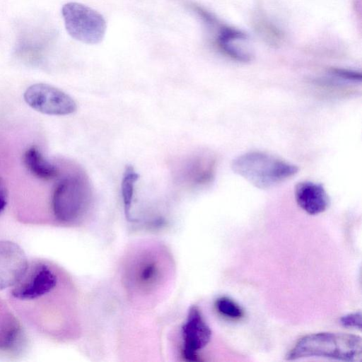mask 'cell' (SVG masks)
Wrapping results in <instances>:
<instances>
[{"instance_id": "6da1fadb", "label": "cell", "mask_w": 362, "mask_h": 362, "mask_svg": "<svg viewBox=\"0 0 362 362\" xmlns=\"http://www.w3.org/2000/svg\"><path fill=\"white\" fill-rule=\"evenodd\" d=\"M8 303L22 322L55 341L74 339L76 295L68 274L47 259L29 261L26 271L8 289Z\"/></svg>"}, {"instance_id": "7a4b0ae2", "label": "cell", "mask_w": 362, "mask_h": 362, "mask_svg": "<svg viewBox=\"0 0 362 362\" xmlns=\"http://www.w3.org/2000/svg\"><path fill=\"white\" fill-rule=\"evenodd\" d=\"M92 199L85 173L76 171L62 177L54 187L49 201V224L75 226L86 216Z\"/></svg>"}, {"instance_id": "3957f363", "label": "cell", "mask_w": 362, "mask_h": 362, "mask_svg": "<svg viewBox=\"0 0 362 362\" xmlns=\"http://www.w3.org/2000/svg\"><path fill=\"white\" fill-rule=\"evenodd\" d=\"M310 357L360 362L362 359L361 337L344 332L309 334L300 338L286 355L289 361Z\"/></svg>"}, {"instance_id": "277c9868", "label": "cell", "mask_w": 362, "mask_h": 362, "mask_svg": "<svg viewBox=\"0 0 362 362\" xmlns=\"http://www.w3.org/2000/svg\"><path fill=\"white\" fill-rule=\"evenodd\" d=\"M231 168L259 189L275 186L295 175L298 167L272 154L250 151L236 157Z\"/></svg>"}, {"instance_id": "5b68a950", "label": "cell", "mask_w": 362, "mask_h": 362, "mask_svg": "<svg viewBox=\"0 0 362 362\" xmlns=\"http://www.w3.org/2000/svg\"><path fill=\"white\" fill-rule=\"evenodd\" d=\"M65 28L69 35L79 42L95 45L105 34L106 22L95 9L78 2H69L62 8Z\"/></svg>"}, {"instance_id": "8992f818", "label": "cell", "mask_w": 362, "mask_h": 362, "mask_svg": "<svg viewBox=\"0 0 362 362\" xmlns=\"http://www.w3.org/2000/svg\"><path fill=\"white\" fill-rule=\"evenodd\" d=\"M29 346L23 324L11 306L0 298V356L9 358L23 356Z\"/></svg>"}, {"instance_id": "52a82bcc", "label": "cell", "mask_w": 362, "mask_h": 362, "mask_svg": "<svg viewBox=\"0 0 362 362\" xmlns=\"http://www.w3.org/2000/svg\"><path fill=\"white\" fill-rule=\"evenodd\" d=\"M23 97L32 108L49 115H70L76 110V104L71 96L46 83L31 85L25 90Z\"/></svg>"}, {"instance_id": "ba28073f", "label": "cell", "mask_w": 362, "mask_h": 362, "mask_svg": "<svg viewBox=\"0 0 362 362\" xmlns=\"http://www.w3.org/2000/svg\"><path fill=\"white\" fill-rule=\"evenodd\" d=\"M182 354L187 361H199L198 352L210 341L211 330L206 322L200 310L192 306L182 327Z\"/></svg>"}, {"instance_id": "9c48e42d", "label": "cell", "mask_w": 362, "mask_h": 362, "mask_svg": "<svg viewBox=\"0 0 362 362\" xmlns=\"http://www.w3.org/2000/svg\"><path fill=\"white\" fill-rule=\"evenodd\" d=\"M29 260L16 243L0 240V291L16 285L26 271Z\"/></svg>"}, {"instance_id": "30bf717a", "label": "cell", "mask_w": 362, "mask_h": 362, "mask_svg": "<svg viewBox=\"0 0 362 362\" xmlns=\"http://www.w3.org/2000/svg\"><path fill=\"white\" fill-rule=\"evenodd\" d=\"M295 198L298 205L310 215L324 212L329 204V198L324 187L310 181H303L296 185Z\"/></svg>"}, {"instance_id": "8fae6325", "label": "cell", "mask_w": 362, "mask_h": 362, "mask_svg": "<svg viewBox=\"0 0 362 362\" xmlns=\"http://www.w3.org/2000/svg\"><path fill=\"white\" fill-rule=\"evenodd\" d=\"M133 266V265H132ZM129 276L132 280L131 284L136 289L149 291L156 287L161 280V264L153 255H142L140 259H136Z\"/></svg>"}, {"instance_id": "7c38bea8", "label": "cell", "mask_w": 362, "mask_h": 362, "mask_svg": "<svg viewBox=\"0 0 362 362\" xmlns=\"http://www.w3.org/2000/svg\"><path fill=\"white\" fill-rule=\"evenodd\" d=\"M218 44L226 54L236 61L248 62L252 57L247 37L238 30L229 28L223 30L218 35Z\"/></svg>"}, {"instance_id": "4fadbf2b", "label": "cell", "mask_w": 362, "mask_h": 362, "mask_svg": "<svg viewBox=\"0 0 362 362\" xmlns=\"http://www.w3.org/2000/svg\"><path fill=\"white\" fill-rule=\"evenodd\" d=\"M216 160L208 153L198 154L190 158L184 167V175L195 185L210 183L215 174Z\"/></svg>"}, {"instance_id": "5bb4252c", "label": "cell", "mask_w": 362, "mask_h": 362, "mask_svg": "<svg viewBox=\"0 0 362 362\" xmlns=\"http://www.w3.org/2000/svg\"><path fill=\"white\" fill-rule=\"evenodd\" d=\"M23 160L27 170L38 179L50 180L59 175L58 168L49 162L35 146L24 152Z\"/></svg>"}, {"instance_id": "9a60e30c", "label": "cell", "mask_w": 362, "mask_h": 362, "mask_svg": "<svg viewBox=\"0 0 362 362\" xmlns=\"http://www.w3.org/2000/svg\"><path fill=\"white\" fill-rule=\"evenodd\" d=\"M139 174L132 165L125 168L122 184L121 191L124 204V213L128 219H130V211L132 208L134 186L139 179Z\"/></svg>"}, {"instance_id": "2e32d148", "label": "cell", "mask_w": 362, "mask_h": 362, "mask_svg": "<svg viewBox=\"0 0 362 362\" xmlns=\"http://www.w3.org/2000/svg\"><path fill=\"white\" fill-rule=\"evenodd\" d=\"M215 307L222 316L230 320H239L244 316V310L233 299L222 296L216 299Z\"/></svg>"}, {"instance_id": "e0dca14e", "label": "cell", "mask_w": 362, "mask_h": 362, "mask_svg": "<svg viewBox=\"0 0 362 362\" xmlns=\"http://www.w3.org/2000/svg\"><path fill=\"white\" fill-rule=\"evenodd\" d=\"M340 323L346 327L361 329V312L358 311L347 314L340 318Z\"/></svg>"}, {"instance_id": "ac0fdd59", "label": "cell", "mask_w": 362, "mask_h": 362, "mask_svg": "<svg viewBox=\"0 0 362 362\" xmlns=\"http://www.w3.org/2000/svg\"><path fill=\"white\" fill-rule=\"evenodd\" d=\"M333 75L337 77L349 81H361V74L359 72L344 69H333L332 70Z\"/></svg>"}, {"instance_id": "d6986e66", "label": "cell", "mask_w": 362, "mask_h": 362, "mask_svg": "<svg viewBox=\"0 0 362 362\" xmlns=\"http://www.w3.org/2000/svg\"><path fill=\"white\" fill-rule=\"evenodd\" d=\"M8 204V193L4 180L0 177V215L5 210Z\"/></svg>"}]
</instances>
